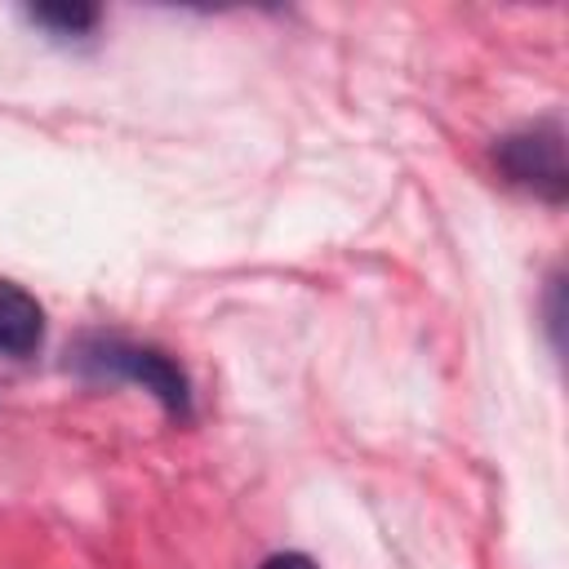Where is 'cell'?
Returning a JSON list of instances; mask_svg holds the SVG:
<instances>
[{
    "label": "cell",
    "instance_id": "obj_1",
    "mask_svg": "<svg viewBox=\"0 0 569 569\" xmlns=\"http://www.w3.org/2000/svg\"><path fill=\"white\" fill-rule=\"evenodd\" d=\"M493 164L502 169L507 182L533 191L547 204H560L569 191V169H565V129L556 120H533L493 142Z\"/></svg>",
    "mask_w": 569,
    "mask_h": 569
},
{
    "label": "cell",
    "instance_id": "obj_2",
    "mask_svg": "<svg viewBox=\"0 0 569 569\" xmlns=\"http://www.w3.org/2000/svg\"><path fill=\"white\" fill-rule=\"evenodd\" d=\"M84 369L93 373H111L124 382H138L142 391H151L160 400L164 413L187 418L191 413V382L182 373V365H173L160 347H142V342H120V338H102L84 347Z\"/></svg>",
    "mask_w": 569,
    "mask_h": 569
},
{
    "label": "cell",
    "instance_id": "obj_3",
    "mask_svg": "<svg viewBox=\"0 0 569 569\" xmlns=\"http://www.w3.org/2000/svg\"><path fill=\"white\" fill-rule=\"evenodd\" d=\"M44 342V307L13 280L0 276V356H36Z\"/></svg>",
    "mask_w": 569,
    "mask_h": 569
},
{
    "label": "cell",
    "instance_id": "obj_4",
    "mask_svg": "<svg viewBox=\"0 0 569 569\" xmlns=\"http://www.w3.org/2000/svg\"><path fill=\"white\" fill-rule=\"evenodd\" d=\"M31 22H40L44 31H53V36H89L93 27H98V9L93 4H36L31 13H27Z\"/></svg>",
    "mask_w": 569,
    "mask_h": 569
},
{
    "label": "cell",
    "instance_id": "obj_5",
    "mask_svg": "<svg viewBox=\"0 0 569 569\" xmlns=\"http://www.w3.org/2000/svg\"><path fill=\"white\" fill-rule=\"evenodd\" d=\"M560 298H565V280L551 276V280H547V329H551V347H556V351H560V325H565Z\"/></svg>",
    "mask_w": 569,
    "mask_h": 569
},
{
    "label": "cell",
    "instance_id": "obj_6",
    "mask_svg": "<svg viewBox=\"0 0 569 569\" xmlns=\"http://www.w3.org/2000/svg\"><path fill=\"white\" fill-rule=\"evenodd\" d=\"M258 569H320L311 556H302V551H276V556H267Z\"/></svg>",
    "mask_w": 569,
    "mask_h": 569
}]
</instances>
